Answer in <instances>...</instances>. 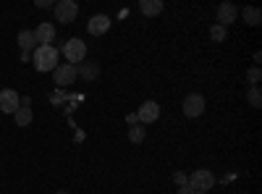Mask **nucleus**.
Segmentation results:
<instances>
[{
	"instance_id": "11",
	"label": "nucleus",
	"mask_w": 262,
	"mask_h": 194,
	"mask_svg": "<svg viewBox=\"0 0 262 194\" xmlns=\"http://www.w3.org/2000/svg\"><path fill=\"white\" fill-rule=\"evenodd\" d=\"M236 16H238V8H236L233 3H223V6H217V24H221V27H226V29H228V24H233Z\"/></svg>"
},
{
	"instance_id": "10",
	"label": "nucleus",
	"mask_w": 262,
	"mask_h": 194,
	"mask_svg": "<svg viewBox=\"0 0 262 194\" xmlns=\"http://www.w3.org/2000/svg\"><path fill=\"white\" fill-rule=\"evenodd\" d=\"M18 95H16V90H3L0 92V111L3 113H16L18 111Z\"/></svg>"
},
{
	"instance_id": "22",
	"label": "nucleus",
	"mask_w": 262,
	"mask_h": 194,
	"mask_svg": "<svg viewBox=\"0 0 262 194\" xmlns=\"http://www.w3.org/2000/svg\"><path fill=\"white\" fill-rule=\"evenodd\" d=\"M55 3H50V0H37V8H53Z\"/></svg>"
},
{
	"instance_id": "3",
	"label": "nucleus",
	"mask_w": 262,
	"mask_h": 194,
	"mask_svg": "<svg viewBox=\"0 0 262 194\" xmlns=\"http://www.w3.org/2000/svg\"><path fill=\"white\" fill-rule=\"evenodd\" d=\"M63 58L69 60L71 66H79V63H84V58H86V42L79 39V37H71V39L63 45Z\"/></svg>"
},
{
	"instance_id": "23",
	"label": "nucleus",
	"mask_w": 262,
	"mask_h": 194,
	"mask_svg": "<svg viewBox=\"0 0 262 194\" xmlns=\"http://www.w3.org/2000/svg\"><path fill=\"white\" fill-rule=\"evenodd\" d=\"M126 121H128L131 126H137V123H139V118H137V113H128V116H126Z\"/></svg>"
},
{
	"instance_id": "20",
	"label": "nucleus",
	"mask_w": 262,
	"mask_h": 194,
	"mask_svg": "<svg viewBox=\"0 0 262 194\" xmlns=\"http://www.w3.org/2000/svg\"><path fill=\"white\" fill-rule=\"evenodd\" d=\"M259 79H262V69H259V66L247 69V81L252 84V87H259Z\"/></svg>"
},
{
	"instance_id": "25",
	"label": "nucleus",
	"mask_w": 262,
	"mask_h": 194,
	"mask_svg": "<svg viewBox=\"0 0 262 194\" xmlns=\"http://www.w3.org/2000/svg\"><path fill=\"white\" fill-rule=\"evenodd\" d=\"M55 194H69V191H66V189H58V191H55Z\"/></svg>"
},
{
	"instance_id": "9",
	"label": "nucleus",
	"mask_w": 262,
	"mask_h": 194,
	"mask_svg": "<svg viewBox=\"0 0 262 194\" xmlns=\"http://www.w3.org/2000/svg\"><path fill=\"white\" fill-rule=\"evenodd\" d=\"M86 29H90V34H95V37L105 34L107 29H111V16H105V13L92 16V18H90V24H86Z\"/></svg>"
},
{
	"instance_id": "15",
	"label": "nucleus",
	"mask_w": 262,
	"mask_h": 194,
	"mask_svg": "<svg viewBox=\"0 0 262 194\" xmlns=\"http://www.w3.org/2000/svg\"><path fill=\"white\" fill-rule=\"evenodd\" d=\"M242 16H244V21L249 27H257L259 21H262V13H259V8H254V6H247L244 11H242Z\"/></svg>"
},
{
	"instance_id": "17",
	"label": "nucleus",
	"mask_w": 262,
	"mask_h": 194,
	"mask_svg": "<svg viewBox=\"0 0 262 194\" xmlns=\"http://www.w3.org/2000/svg\"><path fill=\"white\" fill-rule=\"evenodd\" d=\"M144 137H147V128H144L142 123H137V126H131V128H128V139L134 142V144H142Z\"/></svg>"
},
{
	"instance_id": "13",
	"label": "nucleus",
	"mask_w": 262,
	"mask_h": 194,
	"mask_svg": "<svg viewBox=\"0 0 262 194\" xmlns=\"http://www.w3.org/2000/svg\"><path fill=\"white\" fill-rule=\"evenodd\" d=\"M18 48H21V53H29L32 55V50L37 48V39H34V32L32 29H21L18 32Z\"/></svg>"
},
{
	"instance_id": "5",
	"label": "nucleus",
	"mask_w": 262,
	"mask_h": 194,
	"mask_svg": "<svg viewBox=\"0 0 262 194\" xmlns=\"http://www.w3.org/2000/svg\"><path fill=\"white\" fill-rule=\"evenodd\" d=\"M181 111H184L186 118L202 116V113H205V97H202V95H196V92L186 95V97H184V105H181Z\"/></svg>"
},
{
	"instance_id": "14",
	"label": "nucleus",
	"mask_w": 262,
	"mask_h": 194,
	"mask_svg": "<svg viewBox=\"0 0 262 194\" xmlns=\"http://www.w3.org/2000/svg\"><path fill=\"white\" fill-rule=\"evenodd\" d=\"M139 11L144 16H158V13H163V0H142Z\"/></svg>"
},
{
	"instance_id": "4",
	"label": "nucleus",
	"mask_w": 262,
	"mask_h": 194,
	"mask_svg": "<svg viewBox=\"0 0 262 194\" xmlns=\"http://www.w3.org/2000/svg\"><path fill=\"white\" fill-rule=\"evenodd\" d=\"M53 13H55V21L58 24H74L76 16H79V6L74 0H58L53 6Z\"/></svg>"
},
{
	"instance_id": "21",
	"label": "nucleus",
	"mask_w": 262,
	"mask_h": 194,
	"mask_svg": "<svg viewBox=\"0 0 262 194\" xmlns=\"http://www.w3.org/2000/svg\"><path fill=\"white\" fill-rule=\"evenodd\" d=\"M173 181H176L179 186H186V181H189V176L184 174V170H176V174H173Z\"/></svg>"
},
{
	"instance_id": "19",
	"label": "nucleus",
	"mask_w": 262,
	"mask_h": 194,
	"mask_svg": "<svg viewBox=\"0 0 262 194\" xmlns=\"http://www.w3.org/2000/svg\"><path fill=\"white\" fill-rule=\"evenodd\" d=\"M210 37H212V42H226L228 29H226V27H221V24H212V27H210Z\"/></svg>"
},
{
	"instance_id": "18",
	"label": "nucleus",
	"mask_w": 262,
	"mask_h": 194,
	"mask_svg": "<svg viewBox=\"0 0 262 194\" xmlns=\"http://www.w3.org/2000/svg\"><path fill=\"white\" fill-rule=\"evenodd\" d=\"M247 102L252 107H262V90L259 87H249L247 90Z\"/></svg>"
},
{
	"instance_id": "1",
	"label": "nucleus",
	"mask_w": 262,
	"mask_h": 194,
	"mask_svg": "<svg viewBox=\"0 0 262 194\" xmlns=\"http://www.w3.org/2000/svg\"><path fill=\"white\" fill-rule=\"evenodd\" d=\"M58 58H60V53L53 45H39V48H34V55H32L37 71H55L58 69Z\"/></svg>"
},
{
	"instance_id": "24",
	"label": "nucleus",
	"mask_w": 262,
	"mask_h": 194,
	"mask_svg": "<svg viewBox=\"0 0 262 194\" xmlns=\"http://www.w3.org/2000/svg\"><path fill=\"white\" fill-rule=\"evenodd\" d=\"M176 194H194V191H191L189 186H179V191H176Z\"/></svg>"
},
{
	"instance_id": "16",
	"label": "nucleus",
	"mask_w": 262,
	"mask_h": 194,
	"mask_svg": "<svg viewBox=\"0 0 262 194\" xmlns=\"http://www.w3.org/2000/svg\"><path fill=\"white\" fill-rule=\"evenodd\" d=\"M13 116H16V126H29V123H32V118H34L32 107H18V111H16Z\"/></svg>"
},
{
	"instance_id": "6",
	"label": "nucleus",
	"mask_w": 262,
	"mask_h": 194,
	"mask_svg": "<svg viewBox=\"0 0 262 194\" xmlns=\"http://www.w3.org/2000/svg\"><path fill=\"white\" fill-rule=\"evenodd\" d=\"M53 79L58 87H69V84L76 81V66H71V63H60V66L53 71Z\"/></svg>"
},
{
	"instance_id": "8",
	"label": "nucleus",
	"mask_w": 262,
	"mask_h": 194,
	"mask_svg": "<svg viewBox=\"0 0 262 194\" xmlns=\"http://www.w3.org/2000/svg\"><path fill=\"white\" fill-rule=\"evenodd\" d=\"M34 32V39H37V48L39 45H50V42L55 39V24H50V21H42V24H37Z\"/></svg>"
},
{
	"instance_id": "7",
	"label": "nucleus",
	"mask_w": 262,
	"mask_h": 194,
	"mask_svg": "<svg viewBox=\"0 0 262 194\" xmlns=\"http://www.w3.org/2000/svg\"><path fill=\"white\" fill-rule=\"evenodd\" d=\"M137 118H139V123H155V121L160 118V105H158L155 100L142 102V107L137 111Z\"/></svg>"
},
{
	"instance_id": "12",
	"label": "nucleus",
	"mask_w": 262,
	"mask_h": 194,
	"mask_svg": "<svg viewBox=\"0 0 262 194\" xmlns=\"http://www.w3.org/2000/svg\"><path fill=\"white\" fill-rule=\"evenodd\" d=\"M76 76H81L84 81H95L100 76V63H79V66H76Z\"/></svg>"
},
{
	"instance_id": "2",
	"label": "nucleus",
	"mask_w": 262,
	"mask_h": 194,
	"mask_svg": "<svg viewBox=\"0 0 262 194\" xmlns=\"http://www.w3.org/2000/svg\"><path fill=\"white\" fill-rule=\"evenodd\" d=\"M186 186H189L194 194H207V189L215 186V176L210 174L207 168H200V170H194V174L189 176Z\"/></svg>"
}]
</instances>
